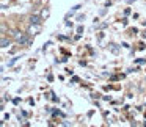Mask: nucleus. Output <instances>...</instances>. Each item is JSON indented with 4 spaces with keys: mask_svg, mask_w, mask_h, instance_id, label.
<instances>
[{
    "mask_svg": "<svg viewBox=\"0 0 146 127\" xmlns=\"http://www.w3.org/2000/svg\"><path fill=\"white\" fill-rule=\"evenodd\" d=\"M29 21H30V24H41V17L38 14H32Z\"/></svg>",
    "mask_w": 146,
    "mask_h": 127,
    "instance_id": "1",
    "label": "nucleus"
},
{
    "mask_svg": "<svg viewBox=\"0 0 146 127\" xmlns=\"http://www.w3.org/2000/svg\"><path fill=\"white\" fill-rule=\"evenodd\" d=\"M108 49H110V52H113V54H118V52H119V47H118L116 44H108Z\"/></svg>",
    "mask_w": 146,
    "mask_h": 127,
    "instance_id": "2",
    "label": "nucleus"
},
{
    "mask_svg": "<svg viewBox=\"0 0 146 127\" xmlns=\"http://www.w3.org/2000/svg\"><path fill=\"white\" fill-rule=\"evenodd\" d=\"M17 42H19V44H22V46L24 44H30V39H29V36H22V38H21Z\"/></svg>",
    "mask_w": 146,
    "mask_h": 127,
    "instance_id": "3",
    "label": "nucleus"
},
{
    "mask_svg": "<svg viewBox=\"0 0 146 127\" xmlns=\"http://www.w3.org/2000/svg\"><path fill=\"white\" fill-rule=\"evenodd\" d=\"M8 46H10V39H7L3 36V38H2V47H8Z\"/></svg>",
    "mask_w": 146,
    "mask_h": 127,
    "instance_id": "4",
    "label": "nucleus"
},
{
    "mask_svg": "<svg viewBox=\"0 0 146 127\" xmlns=\"http://www.w3.org/2000/svg\"><path fill=\"white\" fill-rule=\"evenodd\" d=\"M16 61H17V57H16V58H11V61H8V66H13Z\"/></svg>",
    "mask_w": 146,
    "mask_h": 127,
    "instance_id": "5",
    "label": "nucleus"
},
{
    "mask_svg": "<svg viewBox=\"0 0 146 127\" xmlns=\"http://www.w3.org/2000/svg\"><path fill=\"white\" fill-rule=\"evenodd\" d=\"M77 21H80V22H82V21H85V16H82V14H80V16L77 17Z\"/></svg>",
    "mask_w": 146,
    "mask_h": 127,
    "instance_id": "6",
    "label": "nucleus"
},
{
    "mask_svg": "<svg viewBox=\"0 0 146 127\" xmlns=\"http://www.w3.org/2000/svg\"><path fill=\"white\" fill-rule=\"evenodd\" d=\"M42 16L47 17V16H49V11H47V10H44V11H42Z\"/></svg>",
    "mask_w": 146,
    "mask_h": 127,
    "instance_id": "7",
    "label": "nucleus"
}]
</instances>
